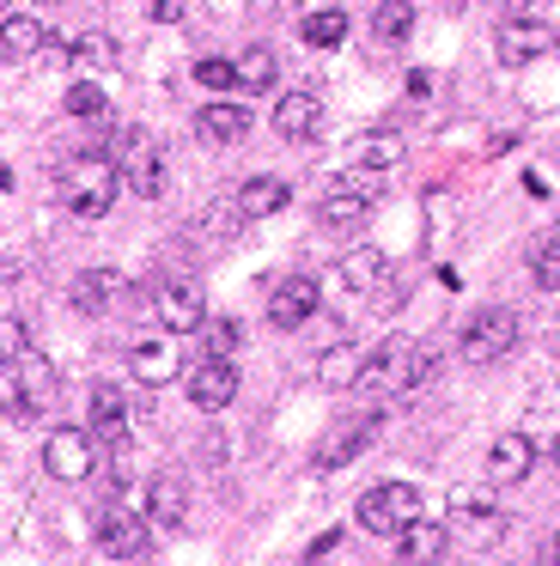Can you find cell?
<instances>
[{"mask_svg":"<svg viewBox=\"0 0 560 566\" xmlns=\"http://www.w3.org/2000/svg\"><path fill=\"white\" fill-rule=\"evenodd\" d=\"M49 402H55V366H49V359H37L31 347H24L19 359H0V415L24 427V420H37Z\"/></svg>","mask_w":560,"mask_h":566,"instance_id":"cell-1","label":"cell"},{"mask_svg":"<svg viewBox=\"0 0 560 566\" xmlns=\"http://www.w3.org/2000/svg\"><path fill=\"white\" fill-rule=\"evenodd\" d=\"M122 196V165L104 159V153H85V159H73L68 171H61V201H68V213H80V220H104L110 208H116Z\"/></svg>","mask_w":560,"mask_h":566,"instance_id":"cell-2","label":"cell"},{"mask_svg":"<svg viewBox=\"0 0 560 566\" xmlns=\"http://www.w3.org/2000/svg\"><path fill=\"white\" fill-rule=\"evenodd\" d=\"M414 517H421V493L408 481H377L360 493V530H372V536H396Z\"/></svg>","mask_w":560,"mask_h":566,"instance_id":"cell-3","label":"cell"},{"mask_svg":"<svg viewBox=\"0 0 560 566\" xmlns=\"http://www.w3.org/2000/svg\"><path fill=\"white\" fill-rule=\"evenodd\" d=\"M122 184L134 189L141 201H158L165 196V147H158L153 135H141V128H122Z\"/></svg>","mask_w":560,"mask_h":566,"instance_id":"cell-4","label":"cell"},{"mask_svg":"<svg viewBox=\"0 0 560 566\" xmlns=\"http://www.w3.org/2000/svg\"><path fill=\"white\" fill-rule=\"evenodd\" d=\"M511 347H518V317H511L506 305H487L469 317V329H463V359H475V366H494V359H506Z\"/></svg>","mask_w":560,"mask_h":566,"instance_id":"cell-5","label":"cell"},{"mask_svg":"<svg viewBox=\"0 0 560 566\" xmlns=\"http://www.w3.org/2000/svg\"><path fill=\"white\" fill-rule=\"evenodd\" d=\"M372 196H377V177L372 171H348V184L329 189V196L317 201V220H323L329 232H353V226H365V213H372Z\"/></svg>","mask_w":560,"mask_h":566,"instance_id":"cell-6","label":"cell"},{"mask_svg":"<svg viewBox=\"0 0 560 566\" xmlns=\"http://www.w3.org/2000/svg\"><path fill=\"white\" fill-rule=\"evenodd\" d=\"M43 469L55 481H85L97 469V444H92V432L85 427H55L43 439Z\"/></svg>","mask_w":560,"mask_h":566,"instance_id":"cell-7","label":"cell"},{"mask_svg":"<svg viewBox=\"0 0 560 566\" xmlns=\"http://www.w3.org/2000/svg\"><path fill=\"white\" fill-rule=\"evenodd\" d=\"M97 554L110 560H146V517L128 505H104L97 512Z\"/></svg>","mask_w":560,"mask_h":566,"instance_id":"cell-8","label":"cell"},{"mask_svg":"<svg viewBox=\"0 0 560 566\" xmlns=\"http://www.w3.org/2000/svg\"><path fill=\"white\" fill-rule=\"evenodd\" d=\"M494 50H499V67H530L542 50H554V31L542 25V19H499L494 31Z\"/></svg>","mask_w":560,"mask_h":566,"instance_id":"cell-9","label":"cell"},{"mask_svg":"<svg viewBox=\"0 0 560 566\" xmlns=\"http://www.w3.org/2000/svg\"><path fill=\"white\" fill-rule=\"evenodd\" d=\"M183 390H189V402L201 408V415H219V408L231 402V396H238V366H231V359H195V371L189 378H183Z\"/></svg>","mask_w":560,"mask_h":566,"instance_id":"cell-10","label":"cell"},{"mask_svg":"<svg viewBox=\"0 0 560 566\" xmlns=\"http://www.w3.org/2000/svg\"><path fill=\"white\" fill-rule=\"evenodd\" d=\"M153 311H158V323H165L170 335H195L207 323V305H201V293H195L189 281H158L153 286Z\"/></svg>","mask_w":560,"mask_h":566,"instance_id":"cell-11","label":"cell"},{"mask_svg":"<svg viewBox=\"0 0 560 566\" xmlns=\"http://www.w3.org/2000/svg\"><path fill=\"white\" fill-rule=\"evenodd\" d=\"M317 317V281L311 274H292V281L274 286V298H268V323L274 329H299V323Z\"/></svg>","mask_w":560,"mask_h":566,"instance_id":"cell-12","label":"cell"},{"mask_svg":"<svg viewBox=\"0 0 560 566\" xmlns=\"http://www.w3.org/2000/svg\"><path fill=\"white\" fill-rule=\"evenodd\" d=\"M92 427L104 444H128L134 408H128V390H122V384H92Z\"/></svg>","mask_w":560,"mask_h":566,"instance_id":"cell-13","label":"cell"},{"mask_svg":"<svg viewBox=\"0 0 560 566\" xmlns=\"http://www.w3.org/2000/svg\"><path fill=\"white\" fill-rule=\"evenodd\" d=\"M530 469H536V444L523 439V432H499V439L487 444V481L511 488V481H523Z\"/></svg>","mask_w":560,"mask_h":566,"instance_id":"cell-14","label":"cell"},{"mask_svg":"<svg viewBox=\"0 0 560 566\" xmlns=\"http://www.w3.org/2000/svg\"><path fill=\"white\" fill-rule=\"evenodd\" d=\"M341 165H348V171L384 177V171H396V165H402V140L390 135V128H377V135H353L348 153H341Z\"/></svg>","mask_w":560,"mask_h":566,"instance_id":"cell-15","label":"cell"},{"mask_svg":"<svg viewBox=\"0 0 560 566\" xmlns=\"http://www.w3.org/2000/svg\"><path fill=\"white\" fill-rule=\"evenodd\" d=\"M317 128H323V104H317V92H280L274 135L280 140H311Z\"/></svg>","mask_w":560,"mask_h":566,"instance_id":"cell-16","label":"cell"},{"mask_svg":"<svg viewBox=\"0 0 560 566\" xmlns=\"http://www.w3.org/2000/svg\"><path fill=\"white\" fill-rule=\"evenodd\" d=\"M402 354H408V342L402 335H384V342L365 354V366H360V384L353 390H365V396H396V371H402Z\"/></svg>","mask_w":560,"mask_h":566,"instance_id":"cell-17","label":"cell"},{"mask_svg":"<svg viewBox=\"0 0 560 566\" xmlns=\"http://www.w3.org/2000/svg\"><path fill=\"white\" fill-rule=\"evenodd\" d=\"M195 135L214 140V147H231V140L250 135V111H243V104H231V98H214V104H201V111H195Z\"/></svg>","mask_w":560,"mask_h":566,"instance_id":"cell-18","label":"cell"},{"mask_svg":"<svg viewBox=\"0 0 560 566\" xmlns=\"http://www.w3.org/2000/svg\"><path fill=\"white\" fill-rule=\"evenodd\" d=\"M146 517H153L158 530H183V517H189V488H183L177 475H153L146 481Z\"/></svg>","mask_w":560,"mask_h":566,"instance_id":"cell-19","label":"cell"},{"mask_svg":"<svg viewBox=\"0 0 560 566\" xmlns=\"http://www.w3.org/2000/svg\"><path fill=\"white\" fill-rule=\"evenodd\" d=\"M445 548H450L445 524H433L426 512L396 530V560H445Z\"/></svg>","mask_w":560,"mask_h":566,"instance_id":"cell-20","label":"cell"},{"mask_svg":"<svg viewBox=\"0 0 560 566\" xmlns=\"http://www.w3.org/2000/svg\"><path fill=\"white\" fill-rule=\"evenodd\" d=\"M49 43V25L37 13H0V55L7 62H24V55H37Z\"/></svg>","mask_w":560,"mask_h":566,"instance_id":"cell-21","label":"cell"},{"mask_svg":"<svg viewBox=\"0 0 560 566\" xmlns=\"http://www.w3.org/2000/svg\"><path fill=\"white\" fill-rule=\"evenodd\" d=\"M377 432H384V415H365L360 427H348V432H341V439H329L323 451L311 457V463H317V469H348L353 457L365 451V444H377Z\"/></svg>","mask_w":560,"mask_h":566,"instance_id":"cell-22","label":"cell"},{"mask_svg":"<svg viewBox=\"0 0 560 566\" xmlns=\"http://www.w3.org/2000/svg\"><path fill=\"white\" fill-rule=\"evenodd\" d=\"M122 274L116 269H85L80 281H73V311H85V317H97V311H110L122 298Z\"/></svg>","mask_w":560,"mask_h":566,"instance_id":"cell-23","label":"cell"},{"mask_svg":"<svg viewBox=\"0 0 560 566\" xmlns=\"http://www.w3.org/2000/svg\"><path fill=\"white\" fill-rule=\"evenodd\" d=\"M292 201V189L280 184V177H250V184L238 189V220H268V213H280Z\"/></svg>","mask_w":560,"mask_h":566,"instance_id":"cell-24","label":"cell"},{"mask_svg":"<svg viewBox=\"0 0 560 566\" xmlns=\"http://www.w3.org/2000/svg\"><path fill=\"white\" fill-rule=\"evenodd\" d=\"M438 359H445V347H438V342H414L408 354H402V371H396V396H421L426 384H433Z\"/></svg>","mask_w":560,"mask_h":566,"instance_id":"cell-25","label":"cell"},{"mask_svg":"<svg viewBox=\"0 0 560 566\" xmlns=\"http://www.w3.org/2000/svg\"><path fill=\"white\" fill-rule=\"evenodd\" d=\"M377 281H384V250L353 244L348 256H341V286H348V293H377Z\"/></svg>","mask_w":560,"mask_h":566,"instance_id":"cell-26","label":"cell"},{"mask_svg":"<svg viewBox=\"0 0 560 566\" xmlns=\"http://www.w3.org/2000/svg\"><path fill=\"white\" fill-rule=\"evenodd\" d=\"M128 366H134V378L153 390V384H170L177 378V359H170V347L165 342H134L128 347Z\"/></svg>","mask_w":560,"mask_h":566,"instance_id":"cell-27","label":"cell"},{"mask_svg":"<svg viewBox=\"0 0 560 566\" xmlns=\"http://www.w3.org/2000/svg\"><path fill=\"white\" fill-rule=\"evenodd\" d=\"M68 67H80L85 80L110 74V67H116V38H104V31H97V38H80V43H73V55H68Z\"/></svg>","mask_w":560,"mask_h":566,"instance_id":"cell-28","label":"cell"},{"mask_svg":"<svg viewBox=\"0 0 560 566\" xmlns=\"http://www.w3.org/2000/svg\"><path fill=\"white\" fill-rule=\"evenodd\" d=\"M274 80H280V62H274V50H243V62H238V86L243 92H274Z\"/></svg>","mask_w":560,"mask_h":566,"instance_id":"cell-29","label":"cell"},{"mask_svg":"<svg viewBox=\"0 0 560 566\" xmlns=\"http://www.w3.org/2000/svg\"><path fill=\"white\" fill-rule=\"evenodd\" d=\"M341 38H348V13H341V7H323V13L304 19V43H311V50H335Z\"/></svg>","mask_w":560,"mask_h":566,"instance_id":"cell-30","label":"cell"},{"mask_svg":"<svg viewBox=\"0 0 560 566\" xmlns=\"http://www.w3.org/2000/svg\"><path fill=\"white\" fill-rule=\"evenodd\" d=\"M450 512H457L463 524H475L481 536H494V500H487L481 488H457L450 493Z\"/></svg>","mask_w":560,"mask_h":566,"instance_id":"cell-31","label":"cell"},{"mask_svg":"<svg viewBox=\"0 0 560 566\" xmlns=\"http://www.w3.org/2000/svg\"><path fill=\"white\" fill-rule=\"evenodd\" d=\"M360 359H365V354H353V347L341 342V347H329V354H323V366H317V378H323L329 390H341V384H360Z\"/></svg>","mask_w":560,"mask_h":566,"instance_id":"cell-32","label":"cell"},{"mask_svg":"<svg viewBox=\"0 0 560 566\" xmlns=\"http://www.w3.org/2000/svg\"><path fill=\"white\" fill-rule=\"evenodd\" d=\"M195 335H201V354H207V359H231V354H238V342H243L231 317H207Z\"/></svg>","mask_w":560,"mask_h":566,"instance_id":"cell-33","label":"cell"},{"mask_svg":"<svg viewBox=\"0 0 560 566\" xmlns=\"http://www.w3.org/2000/svg\"><path fill=\"white\" fill-rule=\"evenodd\" d=\"M68 116H80V123H104V116H110L104 86H97V80H80V86L68 92Z\"/></svg>","mask_w":560,"mask_h":566,"instance_id":"cell-34","label":"cell"},{"mask_svg":"<svg viewBox=\"0 0 560 566\" xmlns=\"http://www.w3.org/2000/svg\"><path fill=\"white\" fill-rule=\"evenodd\" d=\"M408 31H414V7H408V0H377V38L402 43Z\"/></svg>","mask_w":560,"mask_h":566,"instance_id":"cell-35","label":"cell"},{"mask_svg":"<svg viewBox=\"0 0 560 566\" xmlns=\"http://www.w3.org/2000/svg\"><path fill=\"white\" fill-rule=\"evenodd\" d=\"M195 80H201L207 92H238V62H226V55H207V62H195Z\"/></svg>","mask_w":560,"mask_h":566,"instance_id":"cell-36","label":"cell"},{"mask_svg":"<svg viewBox=\"0 0 560 566\" xmlns=\"http://www.w3.org/2000/svg\"><path fill=\"white\" fill-rule=\"evenodd\" d=\"M530 274H536V286H548V293H554V286H560V244H542V250H536Z\"/></svg>","mask_w":560,"mask_h":566,"instance_id":"cell-37","label":"cell"},{"mask_svg":"<svg viewBox=\"0 0 560 566\" xmlns=\"http://www.w3.org/2000/svg\"><path fill=\"white\" fill-rule=\"evenodd\" d=\"M24 347H31V335H24L19 317H0V359H19Z\"/></svg>","mask_w":560,"mask_h":566,"instance_id":"cell-38","label":"cell"},{"mask_svg":"<svg viewBox=\"0 0 560 566\" xmlns=\"http://www.w3.org/2000/svg\"><path fill=\"white\" fill-rule=\"evenodd\" d=\"M146 19H158V25H177V19H183V0H146Z\"/></svg>","mask_w":560,"mask_h":566,"instance_id":"cell-39","label":"cell"},{"mask_svg":"<svg viewBox=\"0 0 560 566\" xmlns=\"http://www.w3.org/2000/svg\"><path fill=\"white\" fill-rule=\"evenodd\" d=\"M335 548H341V530H323V536H317L311 548H304V560H329Z\"/></svg>","mask_w":560,"mask_h":566,"instance_id":"cell-40","label":"cell"},{"mask_svg":"<svg viewBox=\"0 0 560 566\" xmlns=\"http://www.w3.org/2000/svg\"><path fill=\"white\" fill-rule=\"evenodd\" d=\"M542 560H554V566H560V536H554V542H548V554H542Z\"/></svg>","mask_w":560,"mask_h":566,"instance_id":"cell-41","label":"cell"},{"mask_svg":"<svg viewBox=\"0 0 560 566\" xmlns=\"http://www.w3.org/2000/svg\"><path fill=\"white\" fill-rule=\"evenodd\" d=\"M0 189H12V171H7V165H0Z\"/></svg>","mask_w":560,"mask_h":566,"instance_id":"cell-42","label":"cell"},{"mask_svg":"<svg viewBox=\"0 0 560 566\" xmlns=\"http://www.w3.org/2000/svg\"><path fill=\"white\" fill-rule=\"evenodd\" d=\"M0 13H12V0H0Z\"/></svg>","mask_w":560,"mask_h":566,"instance_id":"cell-43","label":"cell"},{"mask_svg":"<svg viewBox=\"0 0 560 566\" xmlns=\"http://www.w3.org/2000/svg\"><path fill=\"white\" fill-rule=\"evenodd\" d=\"M280 7H304V0H280Z\"/></svg>","mask_w":560,"mask_h":566,"instance_id":"cell-44","label":"cell"},{"mask_svg":"<svg viewBox=\"0 0 560 566\" xmlns=\"http://www.w3.org/2000/svg\"><path fill=\"white\" fill-rule=\"evenodd\" d=\"M554 463H560V439H554Z\"/></svg>","mask_w":560,"mask_h":566,"instance_id":"cell-45","label":"cell"},{"mask_svg":"<svg viewBox=\"0 0 560 566\" xmlns=\"http://www.w3.org/2000/svg\"><path fill=\"white\" fill-rule=\"evenodd\" d=\"M554 55H560V38H554Z\"/></svg>","mask_w":560,"mask_h":566,"instance_id":"cell-46","label":"cell"},{"mask_svg":"<svg viewBox=\"0 0 560 566\" xmlns=\"http://www.w3.org/2000/svg\"><path fill=\"white\" fill-rule=\"evenodd\" d=\"M511 7H523V0H511Z\"/></svg>","mask_w":560,"mask_h":566,"instance_id":"cell-47","label":"cell"}]
</instances>
